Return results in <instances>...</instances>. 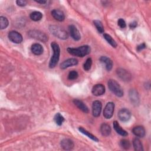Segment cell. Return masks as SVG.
Here are the masks:
<instances>
[{"label": "cell", "instance_id": "obj_36", "mask_svg": "<svg viewBox=\"0 0 151 151\" xmlns=\"http://www.w3.org/2000/svg\"><path fill=\"white\" fill-rule=\"evenodd\" d=\"M137 22L133 21V22H131V23L129 24V27H130L131 29H134V28H135L137 27Z\"/></svg>", "mask_w": 151, "mask_h": 151}, {"label": "cell", "instance_id": "obj_2", "mask_svg": "<svg viewBox=\"0 0 151 151\" xmlns=\"http://www.w3.org/2000/svg\"><path fill=\"white\" fill-rule=\"evenodd\" d=\"M51 46L53 51V54L49 63V67L50 68H53L57 65L59 61L60 54V48L58 44L55 42H52L51 44Z\"/></svg>", "mask_w": 151, "mask_h": 151}, {"label": "cell", "instance_id": "obj_22", "mask_svg": "<svg viewBox=\"0 0 151 151\" xmlns=\"http://www.w3.org/2000/svg\"><path fill=\"white\" fill-rule=\"evenodd\" d=\"M100 132L104 136H109L111 133L110 126L106 123H103L100 126Z\"/></svg>", "mask_w": 151, "mask_h": 151}, {"label": "cell", "instance_id": "obj_24", "mask_svg": "<svg viewBox=\"0 0 151 151\" xmlns=\"http://www.w3.org/2000/svg\"><path fill=\"white\" fill-rule=\"evenodd\" d=\"M133 146L135 150L136 151H142L143 150V145L141 142V141L135 138L133 140Z\"/></svg>", "mask_w": 151, "mask_h": 151}, {"label": "cell", "instance_id": "obj_29", "mask_svg": "<svg viewBox=\"0 0 151 151\" xmlns=\"http://www.w3.org/2000/svg\"><path fill=\"white\" fill-rule=\"evenodd\" d=\"M8 20L6 17L2 16L0 17V28L1 29H5L8 27Z\"/></svg>", "mask_w": 151, "mask_h": 151}, {"label": "cell", "instance_id": "obj_28", "mask_svg": "<svg viewBox=\"0 0 151 151\" xmlns=\"http://www.w3.org/2000/svg\"><path fill=\"white\" fill-rule=\"evenodd\" d=\"M94 25H95L96 28H97V31L99 32V33L100 34H103L104 33V27L103 25L102 22L99 21V20H94L93 21Z\"/></svg>", "mask_w": 151, "mask_h": 151}, {"label": "cell", "instance_id": "obj_25", "mask_svg": "<svg viewBox=\"0 0 151 151\" xmlns=\"http://www.w3.org/2000/svg\"><path fill=\"white\" fill-rule=\"evenodd\" d=\"M30 18L34 21H38L42 19V14L40 11H34L30 14Z\"/></svg>", "mask_w": 151, "mask_h": 151}, {"label": "cell", "instance_id": "obj_17", "mask_svg": "<svg viewBox=\"0 0 151 151\" xmlns=\"http://www.w3.org/2000/svg\"><path fill=\"white\" fill-rule=\"evenodd\" d=\"M129 98L130 100L133 104L137 105L139 102V97L138 95V93L134 89H132L129 91Z\"/></svg>", "mask_w": 151, "mask_h": 151}, {"label": "cell", "instance_id": "obj_8", "mask_svg": "<svg viewBox=\"0 0 151 151\" xmlns=\"http://www.w3.org/2000/svg\"><path fill=\"white\" fill-rule=\"evenodd\" d=\"M116 73L117 76L124 81H129L132 79L131 74L124 68H117L116 70Z\"/></svg>", "mask_w": 151, "mask_h": 151}, {"label": "cell", "instance_id": "obj_3", "mask_svg": "<svg viewBox=\"0 0 151 151\" xmlns=\"http://www.w3.org/2000/svg\"><path fill=\"white\" fill-rule=\"evenodd\" d=\"M49 30L52 34L61 40H66L68 37L67 31L58 25H51L49 27Z\"/></svg>", "mask_w": 151, "mask_h": 151}, {"label": "cell", "instance_id": "obj_32", "mask_svg": "<svg viewBox=\"0 0 151 151\" xmlns=\"http://www.w3.org/2000/svg\"><path fill=\"white\" fill-rule=\"evenodd\" d=\"M78 76V74L76 71H71L68 75V78L70 80H75L76 79Z\"/></svg>", "mask_w": 151, "mask_h": 151}, {"label": "cell", "instance_id": "obj_34", "mask_svg": "<svg viewBox=\"0 0 151 151\" xmlns=\"http://www.w3.org/2000/svg\"><path fill=\"white\" fill-rule=\"evenodd\" d=\"M16 3L19 6H24L27 5V1H24V0H17L16 1Z\"/></svg>", "mask_w": 151, "mask_h": 151}, {"label": "cell", "instance_id": "obj_18", "mask_svg": "<svg viewBox=\"0 0 151 151\" xmlns=\"http://www.w3.org/2000/svg\"><path fill=\"white\" fill-rule=\"evenodd\" d=\"M31 50L33 54L37 55H41L43 53L44 51V48L42 46L38 44V43H35L32 45L31 47Z\"/></svg>", "mask_w": 151, "mask_h": 151}, {"label": "cell", "instance_id": "obj_37", "mask_svg": "<svg viewBox=\"0 0 151 151\" xmlns=\"http://www.w3.org/2000/svg\"><path fill=\"white\" fill-rule=\"evenodd\" d=\"M36 2H37L38 4H44L47 2L46 1H43V0H41V1H35Z\"/></svg>", "mask_w": 151, "mask_h": 151}, {"label": "cell", "instance_id": "obj_7", "mask_svg": "<svg viewBox=\"0 0 151 151\" xmlns=\"http://www.w3.org/2000/svg\"><path fill=\"white\" fill-rule=\"evenodd\" d=\"M9 40L15 44H19L22 41L23 38L20 33L16 31H11L8 33Z\"/></svg>", "mask_w": 151, "mask_h": 151}, {"label": "cell", "instance_id": "obj_6", "mask_svg": "<svg viewBox=\"0 0 151 151\" xmlns=\"http://www.w3.org/2000/svg\"><path fill=\"white\" fill-rule=\"evenodd\" d=\"M114 110V104L113 102L107 103L103 110V116L107 119H110L113 115Z\"/></svg>", "mask_w": 151, "mask_h": 151}, {"label": "cell", "instance_id": "obj_13", "mask_svg": "<svg viewBox=\"0 0 151 151\" xmlns=\"http://www.w3.org/2000/svg\"><path fill=\"white\" fill-rule=\"evenodd\" d=\"M78 64V60L74 58H68L60 64V68L61 69H65L70 67L76 65Z\"/></svg>", "mask_w": 151, "mask_h": 151}, {"label": "cell", "instance_id": "obj_1", "mask_svg": "<svg viewBox=\"0 0 151 151\" xmlns=\"http://www.w3.org/2000/svg\"><path fill=\"white\" fill-rule=\"evenodd\" d=\"M68 52L72 55L79 57H83L88 54H90L91 51L90 47L85 45L78 47L77 48H71L69 47L67 49Z\"/></svg>", "mask_w": 151, "mask_h": 151}, {"label": "cell", "instance_id": "obj_33", "mask_svg": "<svg viewBox=\"0 0 151 151\" xmlns=\"http://www.w3.org/2000/svg\"><path fill=\"white\" fill-rule=\"evenodd\" d=\"M117 24L121 28H124L126 27V22L124 21V20L122 18H120L119 19L118 21H117Z\"/></svg>", "mask_w": 151, "mask_h": 151}, {"label": "cell", "instance_id": "obj_14", "mask_svg": "<svg viewBox=\"0 0 151 151\" xmlns=\"http://www.w3.org/2000/svg\"><path fill=\"white\" fill-rule=\"evenodd\" d=\"M74 144L70 139H64L61 141V147L66 150H71L74 147Z\"/></svg>", "mask_w": 151, "mask_h": 151}, {"label": "cell", "instance_id": "obj_9", "mask_svg": "<svg viewBox=\"0 0 151 151\" xmlns=\"http://www.w3.org/2000/svg\"><path fill=\"white\" fill-rule=\"evenodd\" d=\"M118 117L123 122H127L131 117V113L127 109H122L118 112Z\"/></svg>", "mask_w": 151, "mask_h": 151}, {"label": "cell", "instance_id": "obj_31", "mask_svg": "<svg viewBox=\"0 0 151 151\" xmlns=\"http://www.w3.org/2000/svg\"><path fill=\"white\" fill-rule=\"evenodd\" d=\"M92 65V60L91 58H88L83 65V68L86 71L90 70Z\"/></svg>", "mask_w": 151, "mask_h": 151}, {"label": "cell", "instance_id": "obj_4", "mask_svg": "<svg viewBox=\"0 0 151 151\" xmlns=\"http://www.w3.org/2000/svg\"><path fill=\"white\" fill-rule=\"evenodd\" d=\"M108 87L110 90L116 96L120 97L123 96V90L116 80L110 79L108 81Z\"/></svg>", "mask_w": 151, "mask_h": 151}, {"label": "cell", "instance_id": "obj_15", "mask_svg": "<svg viewBox=\"0 0 151 151\" xmlns=\"http://www.w3.org/2000/svg\"><path fill=\"white\" fill-rule=\"evenodd\" d=\"M51 15L55 19L58 21H63L65 19V15L64 12L60 9H53L51 11Z\"/></svg>", "mask_w": 151, "mask_h": 151}, {"label": "cell", "instance_id": "obj_5", "mask_svg": "<svg viewBox=\"0 0 151 151\" xmlns=\"http://www.w3.org/2000/svg\"><path fill=\"white\" fill-rule=\"evenodd\" d=\"M28 34L29 37L35 39L37 40H39L42 42H46L48 41V36L43 32L37 30V29H32L28 31Z\"/></svg>", "mask_w": 151, "mask_h": 151}, {"label": "cell", "instance_id": "obj_21", "mask_svg": "<svg viewBox=\"0 0 151 151\" xmlns=\"http://www.w3.org/2000/svg\"><path fill=\"white\" fill-rule=\"evenodd\" d=\"M113 127H114V130H116V132L119 134H120L122 136H127L128 135L127 132L121 127V126H120V124H119V123L117 121L113 122Z\"/></svg>", "mask_w": 151, "mask_h": 151}, {"label": "cell", "instance_id": "obj_10", "mask_svg": "<svg viewBox=\"0 0 151 151\" xmlns=\"http://www.w3.org/2000/svg\"><path fill=\"white\" fill-rule=\"evenodd\" d=\"M102 108V104L99 100H96L93 101L92 104V113L93 116L97 117H99L101 113Z\"/></svg>", "mask_w": 151, "mask_h": 151}, {"label": "cell", "instance_id": "obj_12", "mask_svg": "<svg viewBox=\"0 0 151 151\" xmlns=\"http://www.w3.org/2000/svg\"><path fill=\"white\" fill-rule=\"evenodd\" d=\"M91 92L96 96H101L105 93V87L101 84H96L92 88Z\"/></svg>", "mask_w": 151, "mask_h": 151}, {"label": "cell", "instance_id": "obj_26", "mask_svg": "<svg viewBox=\"0 0 151 151\" xmlns=\"http://www.w3.org/2000/svg\"><path fill=\"white\" fill-rule=\"evenodd\" d=\"M54 120L55 123L58 126H61V125H62V124L64 122V121L65 120V119H64V117L60 113H57L55 114V116L54 117Z\"/></svg>", "mask_w": 151, "mask_h": 151}, {"label": "cell", "instance_id": "obj_11", "mask_svg": "<svg viewBox=\"0 0 151 151\" xmlns=\"http://www.w3.org/2000/svg\"><path fill=\"white\" fill-rule=\"evenodd\" d=\"M68 30L71 38L75 41H78L81 38V35L76 28V27L74 25H70L68 27Z\"/></svg>", "mask_w": 151, "mask_h": 151}, {"label": "cell", "instance_id": "obj_35", "mask_svg": "<svg viewBox=\"0 0 151 151\" xmlns=\"http://www.w3.org/2000/svg\"><path fill=\"white\" fill-rule=\"evenodd\" d=\"M146 47V44H145V43H142V44L139 45L137 47V50L138 51H141V50L145 49Z\"/></svg>", "mask_w": 151, "mask_h": 151}, {"label": "cell", "instance_id": "obj_19", "mask_svg": "<svg viewBox=\"0 0 151 151\" xmlns=\"http://www.w3.org/2000/svg\"><path fill=\"white\" fill-rule=\"evenodd\" d=\"M100 61L105 64L106 68L107 71H110L113 67V61L111 59L106 56H101L100 58Z\"/></svg>", "mask_w": 151, "mask_h": 151}, {"label": "cell", "instance_id": "obj_30", "mask_svg": "<svg viewBox=\"0 0 151 151\" xmlns=\"http://www.w3.org/2000/svg\"><path fill=\"white\" fill-rule=\"evenodd\" d=\"M120 146L124 149H128L130 146V142L127 139H122L120 142Z\"/></svg>", "mask_w": 151, "mask_h": 151}, {"label": "cell", "instance_id": "obj_23", "mask_svg": "<svg viewBox=\"0 0 151 151\" xmlns=\"http://www.w3.org/2000/svg\"><path fill=\"white\" fill-rule=\"evenodd\" d=\"M78 130L81 133H83V134L86 135L87 137H88V138L91 139L92 140L96 142H99V139L96 137L95 136H94L93 134L90 133L89 132H88L87 130H86V129H84L83 127H78Z\"/></svg>", "mask_w": 151, "mask_h": 151}, {"label": "cell", "instance_id": "obj_16", "mask_svg": "<svg viewBox=\"0 0 151 151\" xmlns=\"http://www.w3.org/2000/svg\"><path fill=\"white\" fill-rule=\"evenodd\" d=\"M133 133L137 137H143L146 134V131L145 128L142 126H137L132 129Z\"/></svg>", "mask_w": 151, "mask_h": 151}, {"label": "cell", "instance_id": "obj_27", "mask_svg": "<svg viewBox=\"0 0 151 151\" xmlns=\"http://www.w3.org/2000/svg\"><path fill=\"white\" fill-rule=\"evenodd\" d=\"M103 36H104V39L107 41V42L110 45H111L113 47L116 48L117 47V44L116 42L114 41V40H113V38L110 35H109L107 34H104Z\"/></svg>", "mask_w": 151, "mask_h": 151}, {"label": "cell", "instance_id": "obj_20", "mask_svg": "<svg viewBox=\"0 0 151 151\" xmlns=\"http://www.w3.org/2000/svg\"><path fill=\"white\" fill-rule=\"evenodd\" d=\"M73 103L83 112H84L85 113H88V111H89L88 108L87 107V106L82 101H81V100H80L78 99H74L73 100Z\"/></svg>", "mask_w": 151, "mask_h": 151}]
</instances>
